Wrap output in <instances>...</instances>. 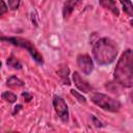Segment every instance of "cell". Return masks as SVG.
I'll return each mask as SVG.
<instances>
[{
  "label": "cell",
  "instance_id": "1",
  "mask_svg": "<svg viewBox=\"0 0 133 133\" xmlns=\"http://www.w3.org/2000/svg\"><path fill=\"white\" fill-rule=\"evenodd\" d=\"M114 81L124 87H133V50H125L113 72Z\"/></svg>",
  "mask_w": 133,
  "mask_h": 133
},
{
  "label": "cell",
  "instance_id": "2",
  "mask_svg": "<svg viewBox=\"0 0 133 133\" xmlns=\"http://www.w3.org/2000/svg\"><path fill=\"white\" fill-rule=\"evenodd\" d=\"M116 44L108 37H102L96 42L92 47V56L97 63L106 65L114 61L117 56Z\"/></svg>",
  "mask_w": 133,
  "mask_h": 133
},
{
  "label": "cell",
  "instance_id": "3",
  "mask_svg": "<svg viewBox=\"0 0 133 133\" xmlns=\"http://www.w3.org/2000/svg\"><path fill=\"white\" fill-rule=\"evenodd\" d=\"M1 41H6L7 43H10L17 47L23 48L25 50L28 51V53L32 56V58L39 64H44V58L42 56V54L36 50V48L34 47V45L26 38L23 37H19V36H1Z\"/></svg>",
  "mask_w": 133,
  "mask_h": 133
},
{
  "label": "cell",
  "instance_id": "4",
  "mask_svg": "<svg viewBox=\"0 0 133 133\" xmlns=\"http://www.w3.org/2000/svg\"><path fill=\"white\" fill-rule=\"evenodd\" d=\"M90 100L94 104H96L97 106H99L100 108H102L106 111L116 112L122 108V105L117 100H115L105 94L95 92L90 96Z\"/></svg>",
  "mask_w": 133,
  "mask_h": 133
},
{
  "label": "cell",
  "instance_id": "5",
  "mask_svg": "<svg viewBox=\"0 0 133 133\" xmlns=\"http://www.w3.org/2000/svg\"><path fill=\"white\" fill-rule=\"evenodd\" d=\"M53 107L58 115V117L62 122H68L69 121V109L65 101L59 97V96H54L53 97Z\"/></svg>",
  "mask_w": 133,
  "mask_h": 133
},
{
  "label": "cell",
  "instance_id": "6",
  "mask_svg": "<svg viewBox=\"0 0 133 133\" xmlns=\"http://www.w3.org/2000/svg\"><path fill=\"white\" fill-rule=\"evenodd\" d=\"M77 64L84 75H89L94 70V62L88 54H79L77 56Z\"/></svg>",
  "mask_w": 133,
  "mask_h": 133
},
{
  "label": "cell",
  "instance_id": "7",
  "mask_svg": "<svg viewBox=\"0 0 133 133\" xmlns=\"http://www.w3.org/2000/svg\"><path fill=\"white\" fill-rule=\"evenodd\" d=\"M73 80H74V83H75L76 87L82 92H89L92 89L91 85L85 79H83L78 72L73 73Z\"/></svg>",
  "mask_w": 133,
  "mask_h": 133
},
{
  "label": "cell",
  "instance_id": "8",
  "mask_svg": "<svg viewBox=\"0 0 133 133\" xmlns=\"http://www.w3.org/2000/svg\"><path fill=\"white\" fill-rule=\"evenodd\" d=\"M82 0H66L63 4V7H62V16L64 19H68L71 14L73 12V10L75 9V7L77 5H79L81 3Z\"/></svg>",
  "mask_w": 133,
  "mask_h": 133
},
{
  "label": "cell",
  "instance_id": "9",
  "mask_svg": "<svg viewBox=\"0 0 133 133\" xmlns=\"http://www.w3.org/2000/svg\"><path fill=\"white\" fill-rule=\"evenodd\" d=\"M99 3L103 8L110 10L114 16H116V17L119 16V10L117 8L115 0H99Z\"/></svg>",
  "mask_w": 133,
  "mask_h": 133
},
{
  "label": "cell",
  "instance_id": "10",
  "mask_svg": "<svg viewBox=\"0 0 133 133\" xmlns=\"http://www.w3.org/2000/svg\"><path fill=\"white\" fill-rule=\"evenodd\" d=\"M69 73H70V71H69L68 65H62V66H60V69H59L58 72H57V74H58L59 77L61 78L63 84H66V85H70V84H71L70 78H69Z\"/></svg>",
  "mask_w": 133,
  "mask_h": 133
},
{
  "label": "cell",
  "instance_id": "11",
  "mask_svg": "<svg viewBox=\"0 0 133 133\" xmlns=\"http://www.w3.org/2000/svg\"><path fill=\"white\" fill-rule=\"evenodd\" d=\"M6 85L11 88H19V87L24 86V82L17 76H10L6 81Z\"/></svg>",
  "mask_w": 133,
  "mask_h": 133
},
{
  "label": "cell",
  "instance_id": "12",
  "mask_svg": "<svg viewBox=\"0 0 133 133\" xmlns=\"http://www.w3.org/2000/svg\"><path fill=\"white\" fill-rule=\"evenodd\" d=\"M124 11L131 18H133V4L131 2V0H119Z\"/></svg>",
  "mask_w": 133,
  "mask_h": 133
},
{
  "label": "cell",
  "instance_id": "13",
  "mask_svg": "<svg viewBox=\"0 0 133 133\" xmlns=\"http://www.w3.org/2000/svg\"><path fill=\"white\" fill-rule=\"evenodd\" d=\"M6 64H7L8 66H11V68L15 69V70H21V69H22V64L20 63V61H19L16 57H14L12 55L7 58Z\"/></svg>",
  "mask_w": 133,
  "mask_h": 133
},
{
  "label": "cell",
  "instance_id": "14",
  "mask_svg": "<svg viewBox=\"0 0 133 133\" xmlns=\"http://www.w3.org/2000/svg\"><path fill=\"white\" fill-rule=\"evenodd\" d=\"M2 99L8 103H15L17 101V96L11 91H4L2 94Z\"/></svg>",
  "mask_w": 133,
  "mask_h": 133
},
{
  "label": "cell",
  "instance_id": "15",
  "mask_svg": "<svg viewBox=\"0 0 133 133\" xmlns=\"http://www.w3.org/2000/svg\"><path fill=\"white\" fill-rule=\"evenodd\" d=\"M71 94H72V95H73V96H74V97H75V98H76L80 103H83V104H85V103H86V99H85L82 95H80L79 92H77L75 89H71Z\"/></svg>",
  "mask_w": 133,
  "mask_h": 133
},
{
  "label": "cell",
  "instance_id": "16",
  "mask_svg": "<svg viewBox=\"0 0 133 133\" xmlns=\"http://www.w3.org/2000/svg\"><path fill=\"white\" fill-rule=\"evenodd\" d=\"M20 1L21 0H8V6L11 10H16L19 8L20 5Z\"/></svg>",
  "mask_w": 133,
  "mask_h": 133
},
{
  "label": "cell",
  "instance_id": "17",
  "mask_svg": "<svg viewBox=\"0 0 133 133\" xmlns=\"http://www.w3.org/2000/svg\"><path fill=\"white\" fill-rule=\"evenodd\" d=\"M1 4H2V8H1V11H0V16L2 17L6 11H7V6H6V4H5V2L2 0L1 1Z\"/></svg>",
  "mask_w": 133,
  "mask_h": 133
},
{
  "label": "cell",
  "instance_id": "18",
  "mask_svg": "<svg viewBox=\"0 0 133 133\" xmlns=\"http://www.w3.org/2000/svg\"><path fill=\"white\" fill-rule=\"evenodd\" d=\"M91 118H92V122H94V124H95L97 127H102V126H103V125H102V123H101L100 121H98V118H97L96 116L91 115Z\"/></svg>",
  "mask_w": 133,
  "mask_h": 133
},
{
  "label": "cell",
  "instance_id": "19",
  "mask_svg": "<svg viewBox=\"0 0 133 133\" xmlns=\"http://www.w3.org/2000/svg\"><path fill=\"white\" fill-rule=\"evenodd\" d=\"M22 96H23V98H24V99H25L27 102H29V101L32 99V97H31V96H30L28 92H26V91H25V92H23V94H22Z\"/></svg>",
  "mask_w": 133,
  "mask_h": 133
},
{
  "label": "cell",
  "instance_id": "20",
  "mask_svg": "<svg viewBox=\"0 0 133 133\" xmlns=\"http://www.w3.org/2000/svg\"><path fill=\"white\" fill-rule=\"evenodd\" d=\"M21 108H22V105H17V106L15 107V110H14V112H12V113H14V114H16V112H18Z\"/></svg>",
  "mask_w": 133,
  "mask_h": 133
},
{
  "label": "cell",
  "instance_id": "21",
  "mask_svg": "<svg viewBox=\"0 0 133 133\" xmlns=\"http://www.w3.org/2000/svg\"><path fill=\"white\" fill-rule=\"evenodd\" d=\"M130 100H131V102L133 103V90L130 92Z\"/></svg>",
  "mask_w": 133,
  "mask_h": 133
},
{
  "label": "cell",
  "instance_id": "22",
  "mask_svg": "<svg viewBox=\"0 0 133 133\" xmlns=\"http://www.w3.org/2000/svg\"><path fill=\"white\" fill-rule=\"evenodd\" d=\"M130 24H131V25H132V27H133V19L130 21Z\"/></svg>",
  "mask_w": 133,
  "mask_h": 133
}]
</instances>
